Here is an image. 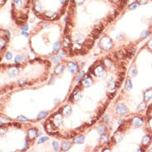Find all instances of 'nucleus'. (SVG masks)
Listing matches in <instances>:
<instances>
[{
  "label": "nucleus",
  "instance_id": "1",
  "mask_svg": "<svg viewBox=\"0 0 152 152\" xmlns=\"http://www.w3.org/2000/svg\"><path fill=\"white\" fill-rule=\"evenodd\" d=\"M112 46H113L112 41H111V39L109 37L105 36L101 38V40L100 42V47L102 50H105V51L110 50L112 47Z\"/></svg>",
  "mask_w": 152,
  "mask_h": 152
},
{
  "label": "nucleus",
  "instance_id": "2",
  "mask_svg": "<svg viewBox=\"0 0 152 152\" xmlns=\"http://www.w3.org/2000/svg\"><path fill=\"white\" fill-rule=\"evenodd\" d=\"M116 112H117V114L120 115V116L126 115V113L128 112L127 107H126V106L125 105V104H123V103L118 104L117 106H116Z\"/></svg>",
  "mask_w": 152,
  "mask_h": 152
},
{
  "label": "nucleus",
  "instance_id": "3",
  "mask_svg": "<svg viewBox=\"0 0 152 152\" xmlns=\"http://www.w3.org/2000/svg\"><path fill=\"white\" fill-rule=\"evenodd\" d=\"M67 67H68V69L69 70L70 72L72 73V74L77 73L78 71H79V67L75 62H68L67 63Z\"/></svg>",
  "mask_w": 152,
  "mask_h": 152
},
{
  "label": "nucleus",
  "instance_id": "4",
  "mask_svg": "<svg viewBox=\"0 0 152 152\" xmlns=\"http://www.w3.org/2000/svg\"><path fill=\"white\" fill-rule=\"evenodd\" d=\"M94 74L98 77H101L106 75V71L102 66H97L94 69Z\"/></svg>",
  "mask_w": 152,
  "mask_h": 152
},
{
  "label": "nucleus",
  "instance_id": "5",
  "mask_svg": "<svg viewBox=\"0 0 152 152\" xmlns=\"http://www.w3.org/2000/svg\"><path fill=\"white\" fill-rule=\"evenodd\" d=\"M62 123V116L61 114H56L53 117V125L56 127H59Z\"/></svg>",
  "mask_w": 152,
  "mask_h": 152
},
{
  "label": "nucleus",
  "instance_id": "6",
  "mask_svg": "<svg viewBox=\"0 0 152 152\" xmlns=\"http://www.w3.org/2000/svg\"><path fill=\"white\" fill-rule=\"evenodd\" d=\"M131 124H132V126H135V127H140V126H142V124H143V120H142L140 116H135V117L132 119Z\"/></svg>",
  "mask_w": 152,
  "mask_h": 152
},
{
  "label": "nucleus",
  "instance_id": "7",
  "mask_svg": "<svg viewBox=\"0 0 152 152\" xmlns=\"http://www.w3.org/2000/svg\"><path fill=\"white\" fill-rule=\"evenodd\" d=\"M66 54V52H65V51L64 50H62V51H61L60 52H59L58 54H57V55L55 56V57H53L52 58V63H55V64H57L58 62H60L61 60H62V57H63L64 55Z\"/></svg>",
  "mask_w": 152,
  "mask_h": 152
},
{
  "label": "nucleus",
  "instance_id": "8",
  "mask_svg": "<svg viewBox=\"0 0 152 152\" xmlns=\"http://www.w3.org/2000/svg\"><path fill=\"white\" fill-rule=\"evenodd\" d=\"M19 73V70L17 67H11V68H8V74L9 75V76H17V74Z\"/></svg>",
  "mask_w": 152,
  "mask_h": 152
},
{
  "label": "nucleus",
  "instance_id": "9",
  "mask_svg": "<svg viewBox=\"0 0 152 152\" xmlns=\"http://www.w3.org/2000/svg\"><path fill=\"white\" fill-rule=\"evenodd\" d=\"M44 127H45V129L47 130V131L48 132L49 134H51V135H53V134L57 133V131L55 132V130H54L53 126H52V123H50V121H47L46 124L44 125Z\"/></svg>",
  "mask_w": 152,
  "mask_h": 152
},
{
  "label": "nucleus",
  "instance_id": "10",
  "mask_svg": "<svg viewBox=\"0 0 152 152\" xmlns=\"http://www.w3.org/2000/svg\"><path fill=\"white\" fill-rule=\"evenodd\" d=\"M37 136H38V134H37L36 129H31L28 131V138L30 140L35 139Z\"/></svg>",
  "mask_w": 152,
  "mask_h": 152
},
{
  "label": "nucleus",
  "instance_id": "11",
  "mask_svg": "<svg viewBox=\"0 0 152 152\" xmlns=\"http://www.w3.org/2000/svg\"><path fill=\"white\" fill-rule=\"evenodd\" d=\"M71 97H73V99H74V101H80L81 98H82V94H81V91H76V92H73V94L71 96Z\"/></svg>",
  "mask_w": 152,
  "mask_h": 152
},
{
  "label": "nucleus",
  "instance_id": "12",
  "mask_svg": "<svg viewBox=\"0 0 152 152\" xmlns=\"http://www.w3.org/2000/svg\"><path fill=\"white\" fill-rule=\"evenodd\" d=\"M93 42H94V38L92 36L89 37L87 39H86V41L84 42L85 46L86 47V48H91V47L93 46Z\"/></svg>",
  "mask_w": 152,
  "mask_h": 152
},
{
  "label": "nucleus",
  "instance_id": "13",
  "mask_svg": "<svg viewBox=\"0 0 152 152\" xmlns=\"http://www.w3.org/2000/svg\"><path fill=\"white\" fill-rule=\"evenodd\" d=\"M92 83H93V81H92V78H91V77H86V79H85L84 81L81 82V84H82V86H84V87H89V86H92Z\"/></svg>",
  "mask_w": 152,
  "mask_h": 152
},
{
  "label": "nucleus",
  "instance_id": "14",
  "mask_svg": "<svg viewBox=\"0 0 152 152\" xmlns=\"http://www.w3.org/2000/svg\"><path fill=\"white\" fill-rule=\"evenodd\" d=\"M152 97V89H149V90L145 91V94H144V99L146 102H148L151 99Z\"/></svg>",
  "mask_w": 152,
  "mask_h": 152
},
{
  "label": "nucleus",
  "instance_id": "15",
  "mask_svg": "<svg viewBox=\"0 0 152 152\" xmlns=\"http://www.w3.org/2000/svg\"><path fill=\"white\" fill-rule=\"evenodd\" d=\"M123 139V136L121 135V133L120 132V131H118L117 132H116L114 135V140L116 143H120V142Z\"/></svg>",
  "mask_w": 152,
  "mask_h": 152
},
{
  "label": "nucleus",
  "instance_id": "16",
  "mask_svg": "<svg viewBox=\"0 0 152 152\" xmlns=\"http://www.w3.org/2000/svg\"><path fill=\"white\" fill-rule=\"evenodd\" d=\"M62 112H63V114L67 116H68L69 115H71V113H72L71 106L68 105V106H64L63 109H62Z\"/></svg>",
  "mask_w": 152,
  "mask_h": 152
},
{
  "label": "nucleus",
  "instance_id": "17",
  "mask_svg": "<svg viewBox=\"0 0 152 152\" xmlns=\"http://www.w3.org/2000/svg\"><path fill=\"white\" fill-rule=\"evenodd\" d=\"M63 69H64V67L62 66V64H59V65H57L55 69H54V73L56 75H60L61 73L63 72Z\"/></svg>",
  "mask_w": 152,
  "mask_h": 152
},
{
  "label": "nucleus",
  "instance_id": "18",
  "mask_svg": "<svg viewBox=\"0 0 152 152\" xmlns=\"http://www.w3.org/2000/svg\"><path fill=\"white\" fill-rule=\"evenodd\" d=\"M150 135H145L143 138H142V143L141 144L145 147L148 146V145L150 144Z\"/></svg>",
  "mask_w": 152,
  "mask_h": 152
},
{
  "label": "nucleus",
  "instance_id": "19",
  "mask_svg": "<svg viewBox=\"0 0 152 152\" xmlns=\"http://www.w3.org/2000/svg\"><path fill=\"white\" fill-rule=\"evenodd\" d=\"M61 47H62V43H61V42H60V41L56 42L54 43V45H53L52 52H59V50H60Z\"/></svg>",
  "mask_w": 152,
  "mask_h": 152
},
{
  "label": "nucleus",
  "instance_id": "20",
  "mask_svg": "<svg viewBox=\"0 0 152 152\" xmlns=\"http://www.w3.org/2000/svg\"><path fill=\"white\" fill-rule=\"evenodd\" d=\"M97 132L101 135H103L106 132V127L104 125H100L99 126H97Z\"/></svg>",
  "mask_w": 152,
  "mask_h": 152
},
{
  "label": "nucleus",
  "instance_id": "21",
  "mask_svg": "<svg viewBox=\"0 0 152 152\" xmlns=\"http://www.w3.org/2000/svg\"><path fill=\"white\" fill-rule=\"evenodd\" d=\"M71 143L69 141L64 142L63 144L62 145V151H68L70 148H71Z\"/></svg>",
  "mask_w": 152,
  "mask_h": 152
},
{
  "label": "nucleus",
  "instance_id": "22",
  "mask_svg": "<svg viewBox=\"0 0 152 152\" xmlns=\"http://www.w3.org/2000/svg\"><path fill=\"white\" fill-rule=\"evenodd\" d=\"M63 45H64V47H67V48H69V47H72V42H71V40H70L69 38H67L66 37V38H64Z\"/></svg>",
  "mask_w": 152,
  "mask_h": 152
},
{
  "label": "nucleus",
  "instance_id": "23",
  "mask_svg": "<svg viewBox=\"0 0 152 152\" xmlns=\"http://www.w3.org/2000/svg\"><path fill=\"white\" fill-rule=\"evenodd\" d=\"M72 51H73V52H76V53H77V52H81V44H79V43H77V42H76V44H74V45H73Z\"/></svg>",
  "mask_w": 152,
  "mask_h": 152
},
{
  "label": "nucleus",
  "instance_id": "24",
  "mask_svg": "<svg viewBox=\"0 0 152 152\" xmlns=\"http://www.w3.org/2000/svg\"><path fill=\"white\" fill-rule=\"evenodd\" d=\"M85 140V137L83 135H79L74 139V142L76 144H82Z\"/></svg>",
  "mask_w": 152,
  "mask_h": 152
},
{
  "label": "nucleus",
  "instance_id": "25",
  "mask_svg": "<svg viewBox=\"0 0 152 152\" xmlns=\"http://www.w3.org/2000/svg\"><path fill=\"white\" fill-rule=\"evenodd\" d=\"M125 57H126V53L125 51H119V52H116V57H117L118 59H122L124 58Z\"/></svg>",
  "mask_w": 152,
  "mask_h": 152
},
{
  "label": "nucleus",
  "instance_id": "26",
  "mask_svg": "<svg viewBox=\"0 0 152 152\" xmlns=\"http://www.w3.org/2000/svg\"><path fill=\"white\" fill-rule=\"evenodd\" d=\"M129 75L131 77H134V76H135L137 75V69L135 68V67L131 68V70H130V72H129Z\"/></svg>",
  "mask_w": 152,
  "mask_h": 152
},
{
  "label": "nucleus",
  "instance_id": "27",
  "mask_svg": "<svg viewBox=\"0 0 152 152\" xmlns=\"http://www.w3.org/2000/svg\"><path fill=\"white\" fill-rule=\"evenodd\" d=\"M126 53V57H128L129 58H132L135 53V49H131V50H128Z\"/></svg>",
  "mask_w": 152,
  "mask_h": 152
},
{
  "label": "nucleus",
  "instance_id": "28",
  "mask_svg": "<svg viewBox=\"0 0 152 152\" xmlns=\"http://www.w3.org/2000/svg\"><path fill=\"white\" fill-rule=\"evenodd\" d=\"M125 89L126 91H131L132 89V84L131 80H127L126 82V85H125Z\"/></svg>",
  "mask_w": 152,
  "mask_h": 152
},
{
  "label": "nucleus",
  "instance_id": "29",
  "mask_svg": "<svg viewBox=\"0 0 152 152\" xmlns=\"http://www.w3.org/2000/svg\"><path fill=\"white\" fill-rule=\"evenodd\" d=\"M145 107H146V105H145V102H141V103L139 104L138 106H137V110H138L139 111H142L145 109Z\"/></svg>",
  "mask_w": 152,
  "mask_h": 152
},
{
  "label": "nucleus",
  "instance_id": "30",
  "mask_svg": "<svg viewBox=\"0 0 152 152\" xmlns=\"http://www.w3.org/2000/svg\"><path fill=\"white\" fill-rule=\"evenodd\" d=\"M108 140H109V136L107 135H101V143L103 144H106L107 143V141H108Z\"/></svg>",
  "mask_w": 152,
  "mask_h": 152
},
{
  "label": "nucleus",
  "instance_id": "31",
  "mask_svg": "<svg viewBox=\"0 0 152 152\" xmlns=\"http://www.w3.org/2000/svg\"><path fill=\"white\" fill-rule=\"evenodd\" d=\"M47 116V111H41L39 114L38 115V120H41L42 118L46 117Z\"/></svg>",
  "mask_w": 152,
  "mask_h": 152
},
{
  "label": "nucleus",
  "instance_id": "32",
  "mask_svg": "<svg viewBox=\"0 0 152 152\" xmlns=\"http://www.w3.org/2000/svg\"><path fill=\"white\" fill-rule=\"evenodd\" d=\"M149 31H147V30H145V31H143L141 33H140V39H145L146 37H148L149 36Z\"/></svg>",
  "mask_w": 152,
  "mask_h": 152
},
{
  "label": "nucleus",
  "instance_id": "33",
  "mask_svg": "<svg viewBox=\"0 0 152 152\" xmlns=\"http://www.w3.org/2000/svg\"><path fill=\"white\" fill-rule=\"evenodd\" d=\"M139 2H135V3H132L131 5H129V9H131V10H133V9H135L137 7L139 6Z\"/></svg>",
  "mask_w": 152,
  "mask_h": 152
},
{
  "label": "nucleus",
  "instance_id": "34",
  "mask_svg": "<svg viewBox=\"0 0 152 152\" xmlns=\"http://www.w3.org/2000/svg\"><path fill=\"white\" fill-rule=\"evenodd\" d=\"M104 64H105L107 68H110V67H111V65H112V62H111V59L106 58V59H105V61H104Z\"/></svg>",
  "mask_w": 152,
  "mask_h": 152
},
{
  "label": "nucleus",
  "instance_id": "35",
  "mask_svg": "<svg viewBox=\"0 0 152 152\" xmlns=\"http://www.w3.org/2000/svg\"><path fill=\"white\" fill-rule=\"evenodd\" d=\"M49 140V137H47V136H43V137H41V138L38 140V144L39 145V144H42V143H44V142H46L47 140Z\"/></svg>",
  "mask_w": 152,
  "mask_h": 152
},
{
  "label": "nucleus",
  "instance_id": "36",
  "mask_svg": "<svg viewBox=\"0 0 152 152\" xmlns=\"http://www.w3.org/2000/svg\"><path fill=\"white\" fill-rule=\"evenodd\" d=\"M52 146H53V149H54V150H55V151H58V150H59L58 142L53 141V142H52Z\"/></svg>",
  "mask_w": 152,
  "mask_h": 152
},
{
  "label": "nucleus",
  "instance_id": "37",
  "mask_svg": "<svg viewBox=\"0 0 152 152\" xmlns=\"http://www.w3.org/2000/svg\"><path fill=\"white\" fill-rule=\"evenodd\" d=\"M23 60V56H21V55L16 56L15 59H14L15 62H22Z\"/></svg>",
  "mask_w": 152,
  "mask_h": 152
},
{
  "label": "nucleus",
  "instance_id": "38",
  "mask_svg": "<svg viewBox=\"0 0 152 152\" xmlns=\"http://www.w3.org/2000/svg\"><path fill=\"white\" fill-rule=\"evenodd\" d=\"M0 42H1V50H3V49L5 47V45H6V42L5 40H4V38H0Z\"/></svg>",
  "mask_w": 152,
  "mask_h": 152
},
{
  "label": "nucleus",
  "instance_id": "39",
  "mask_svg": "<svg viewBox=\"0 0 152 152\" xmlns=\"http://www.w3.org/2000/svg\"><path fill=\"white\" fill-rule=\"evenodd\" d=\"M17 121H28L29 120H28V118L24 117L23 116H19L18 117H17Z\"/></svg>",
  "mask_w": 152,
  "mask_h": 152
},
{
  "label": "nucleus",
  "instance_id": "40",
  "mask_svg": "<svg viewBox=\"0 0 152 152\" xmlns=\"http://www.w3.org/2000/svg\"><path fill=\"white\" fill-rule=\"evenodd\" d=\"M5 58L7 59V60H11V59H12V53L9 52H7L5 54Z\"/></svg>",
  "mask_w": 152,
  "mask_h": 152
},
{
  "label": "nucleus",
  "instance_id": "41",
  "mask_svg": "<svg viewBox=\"0 0 152 152\" xmlns=\"http://www.w3.org/2000/svg\"><path fill=\"white\" fill-rule=\"evenodd\" d=\"M84 74H85L84 72H81L80 73V75H79V76H78V77L76 78V82H78V81H80V80H81V78H82V76H84Z\"/></svg>",
  "mask_w": 152,
  "mask_h": 152
},
{
  "label": "nucleus",
  "instance_id": "42",
  "mask_svg": "<svg viewBox=\"0 0 152 152\" xmlns=\"http://www.w3.org/2000/svg\"><path fill=\"white\" fill-rule=\"evenodd\" d=\"M26 83V79L25 78H22L18 81V85L19 86H22V85H24Z\"/></svg>",
  "mask_w": 152,
  "mask_h": 152
},
{
  "label": "nucleus",
  "instance_id": "43",
  "mask_svg": "<svg viewBox=\"0 0 152 152\" xmlns=\"http://www.w3.org/2000/svg\"><path fill=\"white\" fill-rule=\"evenodd\" d=\"M4 33V34H5V36H4V37H6V38H7V39H8V41L9 38H10V33H9L8 31H7V30H5Z\"/></svg>",
  "mask_w": 152,
  "mask_h": 152
},
{
  "label": "nucleus",
  "instance_id": "44",
  "mask_svg": "<svg viewBox=\"0 0 152 152\" xmlns=\"http://www.w3.org/2000/svg\"><path fill=\"white\" fill-rule=\"evenodd\" d=\"M28 29V24H24L23 26H22V31H25V32H26Z\"/></svg>",
  "mask_w": 152,
  "mask_h": 152
},
{
  "label": "nucleus",
  "instance_id": "45",
  "mask_svg": "<svg viewBox=\"0 0 152 152\" xmlns=\"http://www.w3.org/2000/svg\"><path fill=\"white\" fill-rule=\"evenodd\" d=\"M148 47H149V49H150V50L152 51V39H150V41H149V42H148Z\"/></svg>",
  "mask_w": 152,
  "mask_h": 152
},
{
  "label": "nucleus",
  "instance_id": "46",
  "mask_svg": "<svg viewBox=\"0 0 152 152\" xmlns=\"http://www.w3.org/2000/svg\"><path fill=\"white\" fill-rule=\"evenodd\" d=\"M148 0H139V4H147Z\"/></svg>",
  "mask_w": 152,
  "mask_h": 152
},
{
  "label": "nucleus",
  "instance_id": "47",
  "mask_svg": "<svg viewBox=\"0 0 152 152\" xmlns=\"http://www.w3.org/2000/svg\"><path fill=\"white\" fill-rule=\"evenodd\" d=\"M22 35H23V36L26 37V38H28V33H27L25 31H22Z\"/></svg>",
  "mask_w": 152,
  "mask_h": 152
},
{
  "label": "nucleus",
  "instance_id": "48",
  "mask_svg": "<svg viewBox=\"0 0 152 152\" xmlns=\"http://www.w3.org/2000/svg\"><path fill=\"white\" fill-rule=\"evenodd\" d=\"M123 122H124V120H120L119 121V125H121V124H123Z\"/></svg>",
  "mask_w": 152,
  "mask_h": 152
},
{
  "label": "nucleus",
  "instance_id": "49",
  "mask_svg": "<svg viewBox=\"0 0 152 152\" xmlns=\"http://www.w3.org/2000/svg\"><path fill=\"white\" fill-rule=\"evenodd\" d=\"M5 2H6V0H1V4L3 5V4H4V3Z\"/></svg>",
  "mask_w": 152,
  "mask_h": 152
},
{
  "label": "nucleus",
  "instance_id": "50",
  "mask_svg": "<svg viewBox=\"0 0 152 152\" xmlns=\"http://www.w3.org/2000/svg\"><path fill=\"white\" fill-rule=\"evenodd\" d=\"M110 149H105V150H103V151H110Z\"/></svg>",
  "mask_w": 152,
  "mask_h": 152
},
{
  "label": "nucleus",
  "instance_id": "51",
  "mask_svg": "<svg viewBox=\"0 0 152 152\" xmlns=\"http://www.w3.org/2000/svg\"><path fill=\"white\" fill-rule=\"evenodd\" d=\"M141 150H141L140 148H139L138 150H137V151H141Z\"/></svg>",
  "mask_w": 152,
  "mask_h": 152
},
{
  "label": "nucleus",
  "instance_id": "52",
  "mask_svg": "<svg viewBox=\"0 0 152 152\" xmlns=\"http://www.w3.org/2000/svg\"><path fill=\"white\" fill-rule=\"evenodd\" d=\"M151 143H152V139H151Z\"/></svg>",
  "mask_w": 152,
  "mask_h": 152
}]
</instances>
